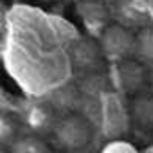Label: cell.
<instances>
[{
	"label": "cell",
	"mask_w": 153,
	"mask_h": 153,
	"mask_svg": "<svg viewBox=\"0 0 153 153\" xmlns=\"http://www.w3.org/2000/svg\"><path fill=\"white\" fill-rule=\"evenodd\" d=\"M142 63L144 61L133 59V58H126V59L114 63L110 79L119 94L131 97L144 90V85L149 81V76Z\"/></svg>",
	"instance_id": "3"
},
{
	"label": "cell",
	"mask_w": 153,
	"mask_h": 153,
	"mask_svg": "<svg viewBox=\"0 0 153 153\" xmlns=\"http://www.w3.org/2000/svg\"><path fill=\"white\" fill-rule=\"evenodd\" d=\"M123 94L117 90L114 94H103L101 96V106H99V121L105 135L112 139H119L126 130L131 121L128 105L123 103L121 99Z\"/></svg>",
	"instance_id": "4"
},
{
	"label": "cell",
	"mask_w": 153,
	"mask_h": 153,
	"mask_svg": "<svg viewBox=\"0 0 153 153\" xmlns=\"http://www.w3.org/2000/svg\"><path fill=\"white\" fill-rule=\"evenodd\" d=\"M43 2H54V0H43Z\"/></svg>",
	"instance_id": "14"
},
{
	"label": "cell",
	"mask_w": 153,
	"mask_h": 153,
	"mask_svg": "<svg viewBox=\"0 0 153 153\" xmlns=\"http://www.w3.org/2000/svg\"><path fill=\"white\" fill-rule=\"evenodd\" d=\"M115 18V22H121L128 27H144L149 24V11L144 0H119Z\"/></svg>",
	"instance_id": "5"
},
{
	"label": "cell",
	"mask_w": 153,
	"mask_h": 153,
	"mask_svg": "<svg viewBox=\"0 0 153 153\" xmlns=\"http://www.w3.org/2000/svg\"><path fill=\"white\" fill-rule=\"evenodd\" d=\"M135 56L148 63L153 65V27L151 25H144L140 27L139 34H137V52Z\"/></svg>",
	"instance_id": "9"
},
{
	"label": "cell",
	"mask_w": 153,
	"mask_h": 153,
	"mask_svg": "<svg viewBox=\"0 0 153 153\" xmlns=\"http://www.w3.org/2000/svg\"><path fill=\"white\" fill-rule=\"evenodd\" d=\"M78 15L88 29H97L99 33L108 24V13L97 0H83L78 4Z\"/></svg>",
	"instance_id": "7"
},
{
	"label": "cell",
	"mask_w": 153,
	"mask_h": 153,
	"mask_svg": "<svg viewBox=\"0 0 153 153\" xmlns=\"http://www.w3.org/2000/svg\"><path fill=\"white\" fill-rule=\"evenodd\" d=\"M99 45L103 51V56L115 63L126 58H133L137 52V34L131 33V27L112 22L103 27L99 33Z\"/></svg>",
	"instance_id": "1"
},
{
	"label": "cell",
	"mask_w": 153,
	"mask_h": 153,
	"mask_svg": "<svg viewBox=\"0 0 153 153\" xmlns=\"http://www.w3.org/2000/svg\"><path fill=\"white\" fill-rule=\"evenodd\" d=\"M74 61L78 63L81 68H88V67H96L97 61L103 56V51H101V45H99V40L97 42H90V40H83L76 45L74 52Z\"/></svg>",
	"instance_id": "8"
},
{
	"label": "cell",
	"mask_w": 153,
	"mask_h": 153,
	"mask_svg": "<svg viewBox=\"0 0 153 153\" xmlns=\"http://www.w3.org/2000/svg\"><path fill=\"white\" fill-rule=\"evenodd\" d=\"M131 123H135L142 130L153 128V94H146L144 90L131 96L128 103Z\"/></svg>",
	"instance_id": "6"
},
{
	"label": "cell",
	"mask_w": 153,
	"mask_h": 153,
	"mask_svg": "<svg viewBox=\"0 0 153 153\" xmlns=\"http://www.w3.org/2000/svg\"><path fill=\"white\" fill-rule=\"evenodd\" d=\"M13 149L22 151V153H27V151L29 153H40V151H45L47 146L36 137H22V139H18V142L13 144Z\"/></svg>",
	"instance_id": "10"
},
{
	"label": "cell",
	"mask_w": 153,
	"mask_h": 153,
	"mask_svg": "<svg viewBox=\"0 0 153 153\" xmlns=\"http://www.w3.org/2000/svg\"><path fill=\"white\" fill-rule=\"evenodd\" d=\"M148 151H153V146H151V148H148Z\"/></svg>",
	"instance_id": "13"
},
{
	"label": "cell",
	"mask_w": 153,
	"mask_h": 153,
	"mask_svg": "<svg viewBox=\"0 0 153 153\" xmlns=\"http://www.w3.org/2000/svg\"><path fill=\"white\" fill-rule=\"evenodd\" d=\"M149 85H151V90H153V70L149 72Z\"/></svg>",
	"instance_id": "12"
},
{
	"label": "cell",
	"mask_w": 153,
	"mask_h": 153,
	"mask_svg": "<svg viewBox=\"0 0 153 153\" xmlns=\"http://www.w3.org/2000/svg\"><path fill=\"white\" fill-rule=\"evenodd\" d=\"M58 142L70 151L85 149L94 139V124L81 114H68L54 128Z\"/></svg>",
	"instance_id": "2"
},
{
	"label": "cell",
	"mask_w": 153,
	"mask_h": 153,
	"mask_svg": "<svg viewBox=\"0 0 153 153\" xmlns=\"http://www.w3.org/2000/svg\"><path fill=\"white\" fill-rule=\"evenodd\" d=\"M106 153H133V151H137L135 149V146L133 144H130L128 140H124V139H114L110 144H106L105 148H103Z\"/></svg>",
	"instance_id": "11"
}]
</instances>
